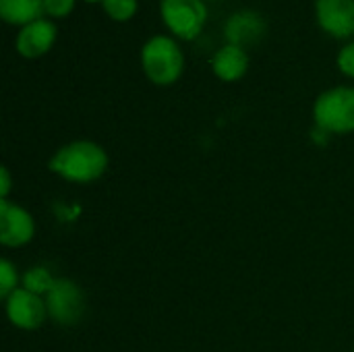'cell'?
I'll return each mask as SVG.
<instances>
[{
    "mask_svg": "<svg viewBox=\"0 0 354 352\" xmlns=\"http://www.w3.org/2000/svg\"><path fill=\"white\" fill-rule=\"evenodd\" d=\"M50 168L71 183H91L106 172L108 156L93 141H73L56 151Z\"/></svg>",
    "mask_w": 354,
    "mask_h": 352,
    "instance_id": "1",
    "label": "cell"
},
{
    "mask_svg": "<svg viewBox=\"0 0 354 352\" xmlns=\"http://www.w3.org/2000/svg\"><path fill=\"white\" fill-rule=\"evenodd\" d=\"M141 64L149 81L156 85H170L183 75L185 56L172 37L153 35L141 50Z\"/></svg>",
    "mask_w": 354,
    "mask_h": 352,
    "instance_id": "2",
    "label": "cell"
},
{
    "mask_svg": "<svg viewBox=\"0 0 354 352\" xmlns=\"http://www.w3.org/2000/svg\"><path fill=\"white\" fill-rule=\"evenodd\" d=\"M319 129L326 133H353L354 131V87H334L324 91L313 108Z\"/></svg>",
    "mask_w": 354,
    "mask_h": 352,
    "instance_id": "3",
    "label": "cell"
},
{
    "mask_svg": "<svg viewBox=\"0 0 354 352\" xmlns=\"http://www.w3.org/2000/svg\"><path fill=\"white\" fill-rule=\"evenodd\" d=\"M160 12L166 27L180 39H195L207 21L203 0H160Z\"/></svg>",
    "mask_w": 354,
    "mask_h": 352,
    "instance_id": "4",
    "label": "cell"
},
{
    "mask_svg": "<svg viewBox=\"0 0 354 352\" xmlns=\"http://www.w3.org/2000/svg\"><path fill=\"white\" fill-rule=\"evenodd\" d=\"M46 307L48 317H52L56 324L73 326L81 319L85 311L83 293L71 280H56L52 290L46 295Z\"/></svg>",
    "mask_w": 354,
    "mask_h": 352,
    "instance_id": "5",
    "label": "cell"
},
{
    "mask_svg": "<svg viewBox=\"0 0 354 352\" xmlns=\"http://www.w3.org/2000/svg\"><path fill=\"white\" fill-rule=\"evenodd\" d=\"M6 313L12 326L21 330H35L48 317L46 299L35 293H29L27 288H17L6 299Z\"/></svg>",
    "mask_w": 354,
    "mask_h": 352,
    "instance_id": "6",
    "label": "cell"
},
{
    "mask_svg": "<svg viewBox=\"0 0 354 352\" xmlns=\"http://www.w3.org/2000/svg\"><path fill=\"white\" fill-rule=\"evenodd\" d=\"M33 218L19 205L0 199V243L4 247H21L33 239Z\"/></svg>",
    "mask_w": 354,
    "mask_h": 352,
    "instance_id": "7",
    "label": "cell"
},
{
    "mask_svg": "<svg viewBox=\"0 0 354 352\" xmlns=\"http://www.w3.org/2000/svg\"><path fill=\"white\" fill-rule=\"evenodd\" d=\"M317 21L334 37L354 35V0H317Z\"/></svg>",
    "mask_w": 354,
    "mask_h": 352,
    "instance_id": "8",
    "label": "cell"
},
{
    "mask_svg": "<svg viewBox=\"0 0 354 352\" xmlns=\"http://www.w3.org/2000/svg\"><path fill=\"white\" fill-rule=\"evenodd\" d=\"M54 39H56V25L48 19H37L21 27V31L17 33L15 46L21 56L37 58L54 46Z\"/></svg>",
    "mask_w": 354,
    "mask_h": 352,
    "instance_id": "9",
    "label": "cell"
},
{
    "mask_svg": "<svg viewBox=\"0 0 354 352\" xmlns=\"http://www.w3.org/2000/svg\"><path fill=\"white\" fill-rule=\"evenodd\" d=\"M212 68H214L216 77H220L222 81H239L249 68V56H247L245 48L226 44L216 52V56L212 60Z\"/></svg>",
    "mask_w": 354,
    "mask_h": 352,
    "instance_id": "10",
    "label": "cell"
},
{
    "mask_svg": "<svg viewBox=\"0 0 354 352\" xmlns=\"http://www.w3.org/2000/svg\"><path fill=\"white\" fill-rule=\"evenodd\" d=\"M266 29V23L261 21V17L253 10H241L236 15H232L226 23V37L228 44L241 46L247 41H255Z\"/></svg>",
    "mask_w": 354,
    "mask_h": 352,
    "instance_id": "11",
    "label": "cell"
},
{
    "mask_svg": "<svg viewBox=\"0 0 354 352\" xmlns=\"http://www.w3.org/2000/svg\"><path fill=\"white\" fill-rule=\"evenodd\" d=\"M44 15V0H0V17L10 25H29Z\"/></svg>",
    "mask_w": 354,
    "mask_h": 352,
    "instance_id": "12",
    "label": "cell"
},
{
    "mask_svg": "<svg viewBox=\"0 0 354 352\" xmlns=\"http://www.w3.org/2000/svg\"><path fill=\"white\" fill-rule=\"evenodd\" d=\"M54 278L50 276V272L46 268H33L29 270L25 276H23V288H27L29 293H35V295H48L54 286Z\"/></svg>",
    "mask_w": 354,
    "mask_h": 352,
    "instance_id": "13",
    "label": "cell"
},
{
    "mask_svg": "<svg viewBox=\"0 0 354 352\" xmlns=\"http://www.w3.org/2000/svg\"><path fill=\"white\" fill-rule=\"evenodd\" d=\"M102 6L114 21H129L137 12V0H102Z\"/></svg>",
    "mask_w": 354,
    "mask_h": 352,
    "instance_id": "14",
    "label": "cell"
},
{
    "mask_svg": "<svg viewBox=\"0 0 354 352\" xmlns=\"http://www.w3.org/2000/svg\"><path fill=\"white\" fill-rule=\"evenodd\" d=\"M17 282H19V276H17L15 266L8 259H2L0 261V297L8 299L17 290Z\"/></svg>",
    "mask_w": 354,
    "mask_h": 352,
    "instance_id": "15",
    "label": "cell"
},
{
    "mask_svg": "<svg viewBox=\"0 0 354 352\" xmlns=\"http://www.w3.org/2000/svg\"><path fill=\"white\" fill-rule=\"evenodd\" d=\"M75 8V0H44V12L50 17H66Z\"/></svg>",
    "mask_w": 354,
    "mask_h": 352,
    "instance_id": "16",
    "label": "cell"
},
{
    "mask_svg": "<svg viewBox=\"0 0 354 352\" xmlns=\"http://www.w3.org/2000/svg\"><path fill=\"white\" fill-rule=\"evenodd\" d=\"M338 66L344 75L353 77L354 79V41L353 44H346L340 54H338Z\"/></svg>",
    "mask_w": 354,
    "mask_h": 352,
    "instance_id": "17",
    "label": "cell"
},
{
    "mask_svg": "<svg viewBox=\"0 0 354 352\" xmlns=\"http://www.w3.org/2000/svg\"><path fill=\"white\" fill-rule=\"evenodd\" d=\"M10 191V174H8V168H0V197L6 199Z\"/></svg>",
    "mask_w": 354,
    "mask_h": 352,
    "instance_id": "18",
    "label": "cell"
},
{
    "mask_svg": "<svg viewBox=\"0 0 354 352\" xmlns=\"http://www.w3.org/2000/svg\"><path fill=\"white\" fill-rule=\"evenodd\" d=\"M85 2H102V0H85Z\"/></svg>",
    "mask_w": 354,
    "mask_h": 352,
    "instance_id": "19",
    "label": "cell"
}]
</instances>
